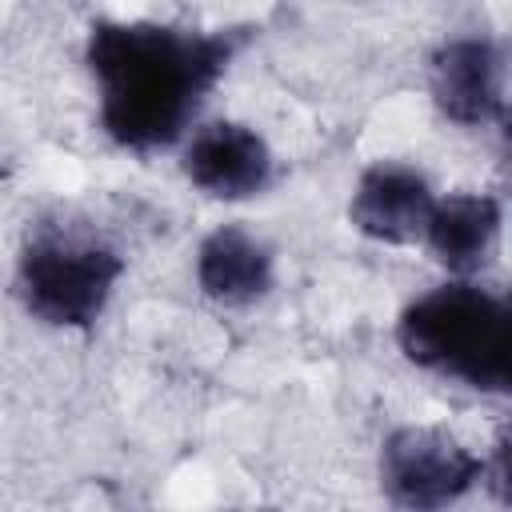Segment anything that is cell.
Returning <instances> with one entry per match:
<instances>
[{"label":"cell","mask_w":512,"mask_h":512,"mask_svg":"<svg viewBox=\"0 0 512 512\" xmlns=\"http://www.w3.org/2000/svg\"><path fill=\"white\" fill-rule=\"evenodd\" d=\"M248 40L252 28L96 20L84 60L100 92L104 132L136 156L176 148Z\"/></svg>","instance_id":"6da1fadb"},{"label":"cell","mask_w":512,"mask_h":512,"mask_svg":"<svg viewBox=\"0 0 512 512\" xmlns=\"http://www.w3.org/2000/svg\"><path fill=\"white\" fill-rule=\"evenodd\" d=\"M396 344L416 368L472 392L504 396L512 380V308L496 288L452 276L416 296L396 320Z\"/></svg>","instance_id":"7a4b0ae2"},{"label":"cell","mask_w":512,"mask_h":512,"mask_svg":"<svg viewBox=\"0 0 512 512\" xmlns=\"http://www.w3.org/2000/svg\"><path fill=\"white\" fill-rule=\"evenodd\" d=\"M120 248L76 220H40L16 256V296L24 312L48 328H92L124 276Z\"/></svg>","instance_id":"3957f363"},{"label":"cell","mask_w":512,"mask_h":512,"mask_svg":"<svg viewBox=\"0 0 512 512\" xmlns=\"http://www.w3.org/2000/svg\"><path fill=\"white\" fill-rule=\"evenodd\" d=\"M484 480V456L436 424H400L380 444V488L396 508L436 512Z\"/></svg>","instance_id":"277c9868"},{"label":"cell","mask_w":512,"mask_h":512,"mask_svg":"<svg viewBox=\"0 0 512 512\" xmlns=\"http://www.w3.org/2000/svg\"><path fill=\"white\" fill-rule=\"evenodd\" d=\"M504 44L492 36H452L428 60V96L460 128L504 124Z\"/></svg>","instance_id":"5b68a950"},{"label":"cell","mask_w":512,"mask_h":512,"mask_svg":"<svg viewBox=\"0 0 512 512\" xmlns=\"http://www.w3.org/2000/svg\"><path fill=\"white\" fill-rule=\"evenodd\" d=\"M180 168L192 188L212 200H252L276 180V156L268 140L240 120L200 124L180 152Z\"/></svg>","instance_id":"8992f818"},{"label":"cell","mask_w":512,"mask_h":512,"mask_svg":"<svg viewBox=\"0 0 512 512\" xmlns=\"http://www.w3.org/2000/svg\"><path fill=\"white\" fill-rule=\"evenodd\" d=\"M436 204V192L424 172L400 160H376L360 172L352 200H348V224L376 240V244H420L428 212Z\"/></svg>","instance_id":"52a82bcc"},{"label":"cell","mask_w":512,"mask_h":512,"mask_svg":"<svg viewBox=\"0 0 512 512\" xmlns=\"http://www.w3.org/2000/svg\"><path fill=\"white\" fill-rule=\"evenodd\" d=\"M504 204L492 192H448L436 196L420 244H428L432 260L452 276H476L500 240Z\"/></svg>","instance_id":"ba28073f"},{"label":"cell","mask_w":512,"mask_h":512,"mask_svg":"<svg viewBox=\"0 0 512 512\" xmlns=\"http://www.w3.org/2000/svg\"><path fill=\"white\" fill-rule=\"evenodd\" d=\"M196 284L212 304L248 308L272 292L276 256L244 224H220L196 248Z\"/></svg>","instance_id":"9c48e42d"}]
</instances>
